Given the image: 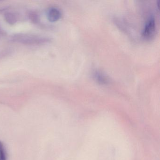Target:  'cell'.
I'll return each instance as SVG.
<instances>
[{"label":"cell","instance_id":"cell-1","mask_svg":"<svg viewBox=\"0 0 160 160\" xmlns=\"http://www.w3.org/2000/svg\"><path fill=\"white\" fill-rule=\"evenodd\" d=\"M155 32V22L154 18H151L148 21L144 30H143V35L145 38H152L154 35Z\"/></svg>","mask_w":160,"mask_h":160},{"label":"cell","instance_id":"cell-2","mask_svg":"<svg viewBox=\"0 0 160 160\" xmlns=\"http://www.w3.org/2000/svg\"><path fill=\"white\" fill-rule=\"evenodd\" d=\"M48 18L50 22H56L60 18L61 13L60 11L56 8L49 9L48 12Z\"/></svg>","mask_w":160,"mask_h":160},{"label":"cell","instance_id":"cell-3","mask_svg":"<svg viewBox=\"0 0 160 160\" xmlns=\"http://www.w3.org/2000/svg\"><path fill=\"white\" fill-rule=\"evenodd\" d=\"M94 79L99 84L105 85L109 82V79L106 75L100 71H96L93 73Z\"/></svg>","mask_w":160,"mask_h":160},{"label":"cell","instance_id":"cell-4","mask_svg":"<svg viewBox=\"0 0 160 160\" xmlns=\"http://www.w3.org/2000/svg\"><path fill=\"white\" fill-rule=\"evenodd\" d=\"M0 160H7V153L4 144L0 140Z\"/></svg>","mask_w":160,"mask_h":160}]
</instances>
